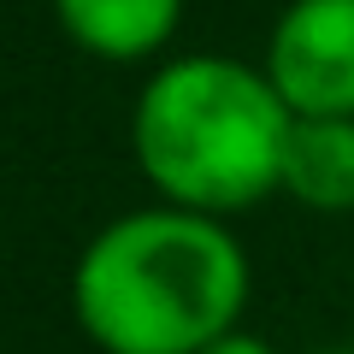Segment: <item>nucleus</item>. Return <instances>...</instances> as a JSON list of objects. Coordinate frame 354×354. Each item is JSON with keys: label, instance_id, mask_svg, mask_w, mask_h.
I'll return each mask as SVG.
<instances>
[{"label": "nucleus", "instance_id": "f03ea898", "mask_svg": "<svg viewBox=\"0 0 354 354\" xmlns=\"http://www.w3.org/2000/svg\"><path fill=\"white\" fill-rule=\"evenodd\" d=\"M295 113L266 65L230 53H183L142 83L130 142L165 207L225 218L278 195Z\"/></svg>", "mask_w": 354, "mask_h": 354}, {"label": "nucleus", "instance_id": "39448f33", "mask_svg": "<svg viewBox=\"0 0 354 354\" xmlns=\"http://www.w3.org/2000/svg\"><path fill=\"white\" fill-rule=\"evenodd\" d=\"M283 195L313 213L354 207V118H295L283 148Z\"/></svg>", "mask_w": 354, "mask_h": 354}, {"label": "nucleus", "instance_id": "f257e3e1", "mask_svg": "<svg viewBox=\"0 0 354 354\" xmlns=\"http://www.w3.org/2000/svg\"><path fill=\"white\" fill-rule=\"evenodd\" d=\"M248 307V254L218 218L142 207L88 236L71 313L101 354H201Z\"/></svg>", "mask_w": 354, "mask_h": 354}, {"label": "nucleus", "instance_id": "20e7f679", "mask_svg": "<svg viewBox=\"0 0 354 354\" xmlns=\"http://www.w3.org/2000/svg\"><path fill=\"white\" fill-rule=\"evenodd\" d=\"M53 18L71 36V48L106 65H136L177 36L183 0H53Z\"/></svg>", "mask_w": 354, "mask_h": 354}, {"label": "nucleus", "instance_id": "423d86ee", "mask_svg": "<svg viewBox=\"0 0 354 354\" xmlns=\"http://www.w3.org/2000/svg\"><path fill=\"white\" fill-rule=\"evenodd\" d=\"M201 354H278V348H272V342H260L254 330H225V337L207 342Z\"/></svg>", "mask_w": 354, "mask_h": 354}, {"label": "nucleus", "instance_id": "7ed1b4c3", "mask_svg": "<svg viewBox=\"0 0 354 354\" xmlns=\"http://www.w3.org/2000/svg\"><path fill=\"white\" fill-rule=\"evenodd\" d=\"M266 77L295 118H354V0H290L266 41Z\"/></svg>", "mask_w": 354, "mask_h": 354}, {"label": "nucleus", "instance_id": "0eeeda50", "mask_svg": "<svg viewBox=\"0 0 354 354\" xmlns=\"http://www.w3.org/2000/svg\"><path fill=\"white\" fill-rule=\"evenodd\" d=\"M325 354H354V348H325Z\"/></svg>", "mask_w": 354, "mask_h": 354}]
</instances>
